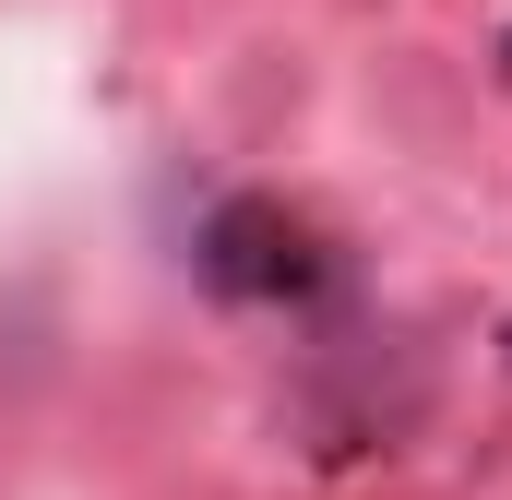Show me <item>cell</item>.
I'll return each mask as SVG.
<instances>
[{
	"label": "cell",
	"instance_id": "1",
	"mask_svg": "<svg viewBox=\"0 0 512 500\" xmlns=\"http://www.w3.org/2000/svg\"><path fill=\"white\" fill-rule=\"evenodd\" d=\"M191 274H203L227 310H298L334 262H322V239H310L274 191H227V203L203 215V239H191Z\"/></svg>",
	"mask_w": 512,
	"mask_h": 500
},
{
	"label": "cell",
	"instance_id": "2",
	"mask_svg": "<svg viewBox=\"0 0 512 500\" xmlns=\"http://www.w3.org/2000/svg\"><path fill=\"white\" fill-rule=\"evenodd\" d=\"M501 370H512V322H501Z\"/></svg>",
	"mask_w": 512,
	"mask_h": 500
}]
</instances>
